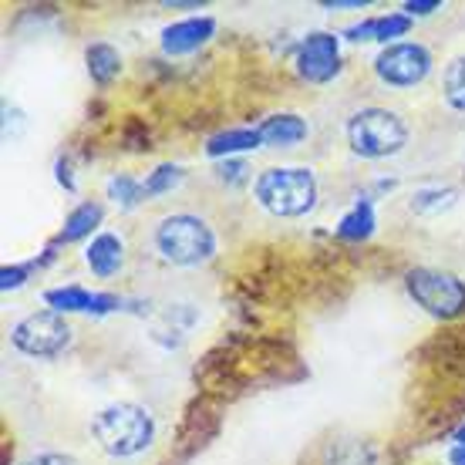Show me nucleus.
I'll return each instance as SVG.
<instances>
[{
  "label": "nucleus",
  "instance_id": "10",
  "mask_svg": "<svg viewBox=\"0 0 465 465\" xmlns=\"http://www.w3.org/2000/svg\"><path fill=\"white\" fill-rule=\"evenodd\" d=\"M216 35V21L213 17H186V21H175L163 31V51L169 58H183L193 54Z\"/></svg>",
  "mask_w": 465,
  "mask_h": 465
},
{
  "label": "nucleus",
  "instance_id": "29",
  "mask_svg": "<svg viewBox=\"0 0 465 465\" xmlns=\"http://www.w3.org/2000/svg\"><path fill=\"white\" fill-rule=\"evenodd\" d=\"M449 465H465V449H462V445H452V449H449Z\"/></svg>",
  "mask_w": 465,
  "mask_h": 465
},
{
  "label": "nucleus",
  "instance_id": "8",
  "mask_svg": "<svg viewBox=\"0 0 465 465\" xmlns=\"http://www.w3.org/2000/svg\"><path fill=\"white\" fill-rule=\"evenodd\" d=\"M297 74L311 84H327L341 71V41L327 31L307 35L297 47Z\"/></svg>",
  "mask_w": 465,
  "mask_h": 465
},
{
  "label": "nucleus",
  "instance_id": "24",
  "mask_svg": "<svg viewBox=\"0 0 465 465\" xmlns=\"http://www.w3.org/2000/svg\"><path fill=\"white\" fill-rule=\"evenodd\" d=\"M246 175H250V169H246V163H240V159H223V165L216 169V179H220V183H230V186L246 183Z\"/></svg>",
  "mask_w": 465,
  "mask_h": 465
},
{
  "label": "nucleus",
  "instance_id": "21",
  "mask_svg": "<svg viewBox=\"0 0 465 465\" xmlns=\"http://www.w3.org/2000/svg\"><path fill=\"white\" fill-rule=\"evenodd\" d=\"M183 169L179 165H159L155 173H149V179H145V196H165V193H173L179 183H183Z\"/></svg>",
  "mask_w": 465,
  "mask_h": 465
},
{
  "label": "nucleus",
  "instance_id": "15",
  "mask_svg": "<svg viewBox=\"0 0 465 465\" xmlns=\"http://www.w3.org/2000/svg\"><path fill=\"white\" fill-rule=\"evenodd\" d=\"M84 61H88V74H92L94 84H112L122 74V54H118L115 47L105 45V41H98L84 51Z\"/></svg>",
  "mask_w": 465,
  "mask_h": 465
},
{
  "label": "nucleus",
  "instance_id": "28",
  "mask_svg": "<svg viewBox=\"0 0 465 465\" xmlns=\"http://www.w3.org/2000/svg\"><path fill=\"white\" fill-rule=\"evenodd\" d=\"M58 183L68 193H74V179H71V169H68V163H58Z\"/></svg>",
  "mask_w": 465,
  "mask_h": 465
},
{
  "label": "nucleus",
  "instance_id": "11",
  "mask_svg": "<svg viewBox=\"0 0 465 465\" xmlns=\"http://www.w3.org/2000/svg\"><path fill=\"white\" fill-rule=\"evenodd\" d=\"M84 263L92 270L98 280H108L115 277L122 263H125V243H122V236L118 232H98L88 250H84Z\"/></svg>",
  "mask_w": 465,
  "mask_h": 465
},
{
  "label": "nucleus",
  "instance_id": "3",
  "mask_svg": "<svg viewBox=\"0 0 465 465\" xmlns=\"http://www.w3.org/2000/svg\"><path fill=\"white\" fill-rule=\"evenodd\" d=\"M155 250L173 267H203L216 256V232L193 213H173L155 226Z\"/></svg>",
  "mask_w": 465,
  "mask_h": 465
},
{
  "label": "nucleus",
  "instance_id": "4",
  "mask_svg": "<svg viewBox=\"0 0 465 465\" xmlns=\"http://www.w3.org/2000/svg\"><path fill=\"white\" fill-rule=\"evenodd\" d=\"M348 145L361 159H388L408 145V125L388 108H361L348 118Z\"/></svg>",
  "mask_w": 465,
  "mask_h": 465
},
{
  "label": "nucleus",
  "instance_id": "16",
  "mask_svg": "<svg viewBox=\"0 0 465 465\" xmlns=\"http://www.w3.org/2000/svg\"><path fill=\"white\" fill-rule=\"evenodd\" d=\"M374 232V206L371 199H358L338 223V236L348 243H361Z\"/></svg>",
  "mask_w": 465,
  "mask_h": 465
},
{
  "label": "nucleus",
  "instance_id": "2",
  "mask_svg": "<svg viewBox=\"0 0 465 465\" xmlns=\"http://www.w3.org/2000/svg\"><path fill=\"white\" fill-rule=\"evenodd\" d=\"M256 203L280 220H301L317 206V175L303 165L263 169L253 183Z\"/></svg>",
  "mask_w": 465,
  "mask_h": 465
},
{
  "label": "nucleus",
  "instance_id": "20",
  "mask_svg": "<svg viewBox=\"0 0 465 465\" xmlns=\"http://www.w3.org/2000/svg\"><path fill=\"white\" fill-rule=\"evenodd\" d=\"M442 92H445V102H449L455 112H465V54L449 61L445 78H442Z\"/></svg>",
  "mask_w": 465,
  "mask_h": 465
},
{
  "label": "nucleus",
  "instance_id": "30",
  "mask_svg": "<svg viewBox=\"0 0 465 465\" xmlns=\"http://www.w3.org/2000/svg\"><path fill=\"white\" fill-rule=\"evenodd\" d=\"M452 442H455V445H462V449H465V421L452 431Z\"/></svg>",
  "mask_w": 465,
  "mask_h": 465
},
{
  "label": "nucleus",
  "instance_id": "27",
  "mask_svg": "<svg viewBox=\"0 0 465 465\" xmlns=\"http://www.w3.org/2000/svg\"><path fill=\"white\" fill-rule=\"evenodd\" d=\"M324 7L327 11H361V7H368V0H327Z\"/></svg>",
  "mask_w": 465,
  "mask_h": 465
},
{
  "label": "nucleus",
  "instance_id": "17",
  "mask_svg": "<svg viewBox=\"0 0 465 465\" xmlns=\"http://www.w3.org/2000/svg\"><path fill=\"white\" fill-rule=\"evenodd\" d=\"M105 210L98 206V203H82V206H74L68 213V220H64V230H61V243H78L84 236H92L98 230V223H102Z\"/></svg>",
  "mask_w": 465,
  "mask_h": 465
},
{
  "label": "nucleus",
  "instance_id": "14",
  "mask_svg": "<svg viewBox=\"0 0 465 465\" xmlns=\"http://www.w3.org/2000/svg\"><path fill=\"white\" fill-rule=\"evenodd\" d=\"M263 139L256 128H226V132H216L210 142H206V155L210 159H232L240 152L260 149Z\"/></svg>",
  "mask_w": 465,
  "mask_h": 465
},
{
  "label": "nucleus",
  "instance_id": "18",
  "mask_svg": "<svg viewBox=\"0 0 465 465\" xmlns=\"http://www.w3.org/2000/svg\"><path fill=\"white\" fill-rule=\"evenodd\" d=\"M108 199L115 203L118 210H135L139 203H145V183L142 179H135V175H128V173H118L108 179Z\"/></svg>",
  "mask_w": 465,
  "mask_h": 465
},
{
  "label": "nucleus",
  "instance_id": "23",
  "mask_svg": "<svg viewBox=\"0 0 465 465\" xmlns=\"http://www.w3.org/2000/svg\"><path fill=\"white\" fill-rule=\"evenodd\" d=\"M31 270H35V263H14V267H4L0 270V291H17V287H24V280L31 277Z\"/></svg>",
  "mask_w": 465,
  "mask_h": 465
},
{
  "label": "nucleus",
  "instance_id": "26",
  "mask_svg": "<svg viewBox=\"0 0 465 465\" xmlns=\"http://www.w3.org/2000/svg\"><path fill=\"white\" fill-rule=\"evenodd\" d=\"M21 465H78V459H71V455H64V452H41V455L24 459Z\"/></svg>",
  "mask_w": 465,
  "mask_h": 465
},
{
  "label": "nucleus",
  "instance_id": "1",
  "mask_svg": "<svg viewBox=\"0 0 465 465\" xmlns=\"http://www.w3.org/2000/svg\"><path fill=\"white\" fill-rule=\"evenodd\" d=\"M92 439L102 445V452L132 459L155 442V419L135 401H115L92 415Z\"/></svg>",
  "mask_w": 465,
  "mask_h": 465
},
{
  "label": "nucleus",
  "instance_id": "7",
  "mask_svg": "<svg viewBox=\"0 0 465 465\" xmlns=\"http://www.w3.org/2000/svg\"><path fill=\"white\" fill-rule=\"evenodd\" d=\"M374 74L391 88H415L431 74V51L419 41H395L378 51Z\"/></svg>",
  "mask_w": 465,
  "mask_h": 465
},
{
  "label": "nucleus",
  "instance_id": "25",
  "mask_svg": "<svg viewBox=\"0 0 465 465\" xmlns=\"http://www.w3.org/2000/svg\"><path fill=\"white\" fill-rule=\"evenodd\" d=\"M401 11H405V17L415 21V17H429V14L442 11V4H439V0H408Z\"/></svg>",
  "mask_w": 465,
  "mask_h": 465
},
{
  "label": "nucleus",
  "instance_id": "19",
  "mask_svg": "<svg viewBox=\"0 0 465 465\" xmlns=\"http://www.w3.org/2000/svg\"><path fill=\"white\" fill-rule=\"evenodd\" d=\"M455 203V189L449 186H425L415 189L411 199H408V210L419 213V216H431V213H442Z\"/></svg>",
  "mask_w": 465,
  "mask_h": 465
},
{
  "label": "nucleus",
  "instance_id": "5",
  "mask_svg": "<svg viewBox=\"0 0 465 465\" xmlns=\"http://www.w3.org/2000/svg\"><path fill=\"white\" fill-rule=\"evenodd\" d=\"M408 297L419 303L425 314L439 321H455L465 314V283L455 273L435 267H415L405 273Z\"/></svg>",
  "mask_w": 465,
  "mask_h": 465
},
{
  "label": "nucleus",
  "instance_id": "12",
  "mask_svg": "<svg viewBox=\"0 0 465 465\" xmlns=\"http://www.w3.org/2000/svg\"><path fill=\"white\" fill-rule=\"evenodd\" d=\"M411 31V17L405 14H381V17H368L361 24H351L344 37L348 41H381L384 47L395 45V37H405Z\"/></svg>",
  "mask_w": 465,
  "mask_h": 465
},
{
  "label": "nucleus",
  "instance_id": "6",
  "mask_svg": "<svg viewBox=\"0 0 465 465\" xmlns=\"http://www.w3.org/2000/svg\"><path fill=\"white\" fill-rule=\"evenodd\" d=\"M14 348L27 354V358H61L74 341V331L58 311H37L17 321L11 331Z\"/></svg>",
  "mask_w": 465,
  "mask_h": 465
},
{
  "label": "nucleus",
  "instance_id": "22",
  "mask_svg": "<svg viewBox=\"0 0 465 465\" xmlns=\"http://www.w3.org/2000/svg\"><path fill=\"white\" fill-rule=\"evenodd\" d=\"M374 455L368 445L361 442H338L327 455V465H371Z\"/></svg>",
  "mask_w": 465,
  "mask_h": 465
},
{
  "label": "nucleus",
  "instance_id": "13",
  "mask_svg": "<svg viewBox=\"0 0 465 465\" xmlns=\"http://www.w3.org/2000/svg\"><path fill=\"white\" fill-rule=\"evenodd\" d=\"M256 132H260L263 145H270V149H293V145H301V142L311 135L307 122H303L301 115H291V112L270 115L267 122L256 125Z\"/></svg>",
  "mask_w": 465,
  "mask_h": 465
},
{
  "label": "nucleus",
  "instance_id": "9",
  "mask_svg": "<svg viewBox=\"0 0 465 465\" xmlns=\"http://www.w3.org/2000/svg\"><path fill=\"white\" fill-rule=\"evenodd\" d=\"M45 303L58 314H112V311H122V297L115 293H94L84 291V287H54V291L45 293Z\"/></svg>",
  "mask_w": 465,
  "mask_h": 465
}]
</instances>
